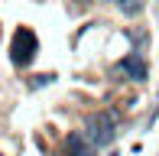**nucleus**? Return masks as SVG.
I'll return each instance as SVG.
<instances>
[{
	"label": "nucleus",
	"instance_id": "1",
	"mask_svg": "<svg viewBox=\"0 0 159 156\" xmlns=\"http://www.w3.org/2000/svg\"><path fill=\"white\" fill-rule=\"evenodd\" d=\"M117 137V114L114 111H98L88 117V140L94 146H111Z\"/></svg>",
	"mask_w": 159,
	"mask_h": 156
},
{
	"label": "nucleus",
	"instance_id": "2",
	"mask_svg": "<svg viewBox=\"0 0 159 156\" xmlns=\"http://www.w3.org/2000/svg\"><path fill=\"white\" fill-rule=\"evenodd\" d=\"M36 52H39V39H36V33L30 30V26H20L16 36H13V65L16 68H26L30 62L36 59Z\"/></svg>",
	"mask_w": 159,
	"mask_h": 156
},
{
	"label": "nucleus",
	"instance_id": "3",
	"mask_svg": "<svg viewBox=\"0 0 159 156\" xmlns=\"http://www.w3.org/2000/svg\"><path fill=\"white\" fill-rule=\"evenodd\" d=\"M120 72L127 78H133V81H146L149 68H146V62H143L136 52H130V55H124V62H120Z\"/></svg>",
	"mask_w": 159,
	"mask_h": 156
},
{
	"label": "nucleus",
	"instance_id": "4",
	"mask_svg": "<svg viewBox=\"0 0 159 156\" xmlns=\"http://www.w3.org/2000/svg\"><path fill=\"white\" fill-rule=\"evenodd\" d=\"M65 146H68V153H75V156H94V150H98L91 140L78 137V133H71V137L65 140Z\"/></svg>",
	"mask_w": 159,
	"mask_h": 156
},
{
	"label": "nucleus",
	"instance_id": "5",
	"mask_svg": "<svg viewBox=\"0 0 159 156\" xmlns=\"http://www.w3.org/2000/svg\"><path fill=\"white\" fill-rule=\"evenodd\" d=\"M117 3H120V10H124L127 16H136V13L143 10V3H140V0H117Z\"/></svg>",
	"mask_w": 159,
	"mask_h": 156
}]
</instances>
